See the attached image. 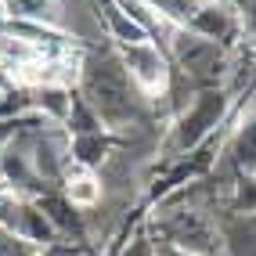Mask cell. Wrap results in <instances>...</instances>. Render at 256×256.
<instances>
[{"mask_svg": "<svg viewBox=\"0 0 256 256\" xmlns=\"http://www.w3.org/2000/svg\"><path fill=\"white\" fill-rule=\"evenodd\" d=\"M72 90L90 105V112L101 119V126L112 134H126L148 123L152 101L138 90V83L123 69L116 47L105 40L98 47H87L80 54V72Z\"/></svg>", "mask_w": 256, "mask_h": 256, "instance_id": "obj_1", "label": "cell"}, {"mask_svg": "<svg viewBox=\"0 0 256 256\" xmlns=\"http://www.w3.org/2000/svg\"><path fill=\"white\" fill-rule=\"evenodd\" d=\"M234 105V98L228 87H206V90H195L188 98V105L174 116L170 123V134L162 141V159H174V156H184V152L198 148L202 141H210L216 126L228 119Z\"/></svg>", "mask_w": 256, "mask_h": 256, "instance_id": "obj_2", "label": "cell"}, {"mask_svg": "<svg viewBox=\"0 0 256 256\" xmlns=\"http://www.w3.org/2000/svg\"><path fill=\"white\" fill-rule=\"evenodd\" d=\"M116 47V44H112ZM123 69L130 72V80L138 83V90L148 101H159L170 94V80H174V65H170L166 47L156 40H138V44H123L116 47Z\"/></svg>", "mask_w": 256, "mask_h": 256, "instance_id": "obj_3", "label": "cell"}, {"mask_svg": "<svg viewBox=\"0 0 256 256\" xmlns=\"http://www.w3.org/2000/svg\"><path fill=\"white\" fill-rule=\"evenodd\" d=\"M224 159L231 162L234 177L246 174V177H256V108L246 112L238 119V126L231 130V138L224 144Z\"/></svg>", "mask_w": 256, "mask_h": 256, "instance_id": "obj_4", "label": "cell"}, {"mask_svg": "<svg viewBox=\"0 0 256 256\" xmlns=\"http://www.w3.org/2000/svg\"><path fill=\"white\" fill-rule=\"evenodd\" d=\"M8 22H32V26H65V4L62 0H4Z\"/></svg>", "mask_w": 256, "mask_h": 256, "instance_id": "obj_5", "label": "cell"}, {"mask_svg": "<svg viewBox=\"0 0 256 256\" xmlns=\"http://www.w3.org/2000/svg\"><path fill=\"white\" fill-rule=\"evenodd\" d=\"M62 195L69 198L76 210H94L101 202V195H105V184H101V177L94 170L72 166L69 174H65V180H62Z\"/></svg>", "mask_w": 256, "mask_h": 256, "instance_id": "obj_6", "label": "cell"}, {"mask_svg": "<svg viewBox=\"0 0 256 256\" xmlns=\"http://www.w3.org/2000/svg\"><path fill=\"white\" fill-rule=\"evenodd\" d=\"M220 246L224 256H256V213L220 220Z\"/></svg>", "mask_w": 256, "mask_h": 256, "instance_id": "obj_7", "label": "cell"}, {"mask_svg": "<svg viewBox=\"0 0 256 256\" xmlns=\"http://www.w3.org/2000/svg\"><path fill=\"white\" fill-rule=\"evenodd\" d=\"M228 8L234 11V22H238V36H242V44L256 47V0H228Z\"/></svg>", "mask_w": 256, "mask_h": 256, "instance_id": "obj_8", "label": "cell"}, {"mask_svg": "<svg viewBox=\"0 0 256 256\" xmlns=\"http://www.w3.org/2000/svg\"><path fill=\"white\" fill-rule=\"evenodd\" d=\"M116 256H156V242H152V234H148L144 216L134 220V231H130V238L123 242V249H119Z\"/></svg>", "mask_w": 256, "mask_h": 256, "instance_id": "obj_9", "label": "cell"}, {"mask_svg": "<svg viewBox=\"0 0 256 256\" xmlns=\"http://www.w3.org/2000/svg\"><path fill=\"white\" fill-rule=\"evenodd\" d=\"M40 249H44V246L29 242V238L14 234V231H8V228H0V256H36Z\"/></svg>", "mask_w": 256, "mask_h": 256, "instance_id": "obj_10", "label": "cell"}, {"mask_svg": "<svg viewBox=\"0 0 256 256\" xmlns=\"http://www.w3.org/2000/svg\"><path fill=\"white\" fill-rule=\"evenodd\" d=\"M80 249H87V246H72V242H62V238H58V242H50V246H44L36 256H76Z\"/></svg>", "mask_w": 256, "mask_h": 256, "instance_id": "obj_11", "label": "cell"}, {"mask_svg": "<svg viewBox=\"0 0 256 256\" xmlns=\"http://www.w3.org/2000/svg\"><path fill=\"white\" fill-rule=\"evenodd\" d=\"M152 242H156V238H152ZM156 256H195V252H184V249H177V246L156 242Z\"/></svg>", "mask_w": 256, "mask_h": 256, "instance_id": "obj_12", "label": "cell"}, {"mask_svg": "<svg viewBox=\"0 0 256 256\" xmlns=\"http://www.w3.org/2000/svg\"><path fill=\"white\" fill-rule=\"evenodd\" d=\"M4 22H8V14H4V0H0V29H4Z\"/></svg>", "mask_w": 256, "mask_h": 256, "instance_id": "obj_13", "label": "cell"}, {"mask_svg": "<svg viewBox=\"0 0 256 256\" xmlns=\"http://www.w3.org/2000/svg\"><path fill=\"white\" fill-rule=\"evenodd\" d=\"M76 256H98V252H94V249H90V246H87V249H80V252H76Z\"/></svg>", "mask_w": 256, "mask_h": 256, "instance_id": "obj_14", "label": "cell"}]
</instances>
